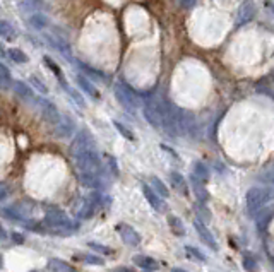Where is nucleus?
I'll use <instances>...</instances> for the list:
<instances>
[{"instance_id": "f257e3e1", "label": "nucleus", "mask_w": 274, "mask_h": 272, "mask_svg": "<svg viewBox=\"0 0 274 272\" xmlns=\"http://www.w3.org/2000/svg\"><path fill=\"white\" fill-rule=\"evenodd\" d=\"M70 156L75 159V165H77L79 171L101 173V170H103L100 154H98L96 147H94V146L83 147V149H79V151L72 153Z\"/></svg>"}, {"instance_id": "f03ea898", "label": "nucleus", "mask_w": 274, "mask_h": 272, "mask_svg": "<svg viewBox=\"0 0 274 272\" xmlns=\"http://www.w3.org/2000/svg\"><path fill=\"white\" fill-rule=\"evenodd\" d=\"M45 224L48 228H51L53 231H57L60 236H69L70 233L74 231L75 224L69 219V216L64 213V210L57 209V207H50L45 214Z\"/></svg>"}, {"instance_id": "7ed1b4c3", "label": "nucleus", "mask_w": 274, "mask_h": 272, "mask_svg": "<svg viewBox=\"0 0 274 272\" xmlns=\"http://www.w3.org/2000/svg\"><path fill=\"white\" fill-rule=\"evenodd\" d=\"M272 197H274V190L271 187H252V189L247 192V197H245V204H247L249 214L256 216L264 205H267V202Z\"/></svg>"}, {"instance_id": "20e7f679", "label": "nucleus", "mask_w": 274, "mask_h": 272, "mask_svg": "<svg viewBox=\"0 0 274 272\" xmlns=\"http://www.w3.org/2000/svg\"><path fill=\"white\" fill-rule=\"evenodd\" d=\"M113 91H115L117 101H119L127 111L134 113V111L137 110V98L134 95V91H132L129 86L122 84V82H117L115 87H113Z\"/></svg>"}, {"instance_id": "39448f33", "label": "nucleus", "mask_w": 274, "mask_h": 272, "mask_svg": "<svg viewBox=\"0 0 274 272\" xmlns=\"http://www.w3.org/2000/svg\"><path fill=\"white\" fill-rule=\"evenodd\" d=\"M38 106H40V111H41V116L50 122L51 125H57L60 122V118H62V115L59 113V110H57V106L53 105L51 101H48L46 98H38L36 100Z\"/></svg>"}, {"instance_id": "423d86ee", "label": "nucleus", "mask_w": 274, "mask_h": 272, "mask_svg": "<svg viewBox=\"0 0 274 272\" xmlns=\"http://www.w3.org/2000/svg\"><path fill=\"white\" fill-rule=\"evenodd\" d=\"M117 231H119L122 241L129 247H139L141 245V234L135 231L130 224H125V223H120L117 224Z\"/></svg>"}, {"instance_id": "0eeeda50", "label": "nucleus", "mask_w": 274, "mask_h": 272, "mask_svg": "<svg viewBox=\"0 0 274 272\" xmlns=\"http://www.w3.org/2000/svg\"><path fill=\"white\" fill-rule=\"evenodd\" d=\"M257 14V7L256 4L252 2V0H245L242 6L238 7V12H237V22H235V26L240 27L243 24H247L254 19V16Z\"/></svg>"}, {"instance_id": "6e6552de", "label": "nucleus", "mask_w": 274, "mask_h": 272, "mask_svg": "<svg viewBox=\"0 0 274 272\" xmlns=\"http://www.w3.org/2000/svg\"><path fill=\"white\" fill-rule=\"evenodd\" d=\"M0 214L6 216V218H9V219H12V221L24 223V221H28L30 209L21 207V204H16V205H9V207H2V209H0Z\"/></svg>"}, {"instance_id": "1a4fd4ad", "label": "nucleus", "mask_w": 274, "mask_h": 272, "mask_svg": "<svg viewBox=\"0 0 274 272\" xmlns=\"http://www.w3.org/2000/svg\"><path fill=\"white\" fill-rule=\"evenodd\" d=\"M194 228H196L197 234H199V238L202 241L206 243L207 247L211 248L212 252H218V241L214 240V236H212V233L209 229L206 228V224L201 221V219H197V221H194Z\"/></svg>"}, {"instance_id": "9d476101", "label": "nucleus", "mask_w": 274, "mask_h": 272, "mask_svg": "<svg viewBox=\"0 0 274 272\" xmlns=\"http://www.w3.org/2000/svg\"><path fill=\"white\" fill-rule=\"evenodd\" d=\"M46 40L50 41V45L53 46L55 50H59L60 53L64 55L65 60H70V62H72L74 57H72V51H70V45L67 40L60 38L59 35H46Z\"/></svg>"}, {"instance_id": "9b49d317", "label": "nucleus", "mask_w": 274, "mask_h": 272, "mask_svg": "<svg viewBox=\"0 0 274 272\" xmlns=\"http://www.w3.org/2000/svg\"><path fill=\"white\" fill-rule=\"evenodd\" d=\"M74 129H75L74 120L69 118V116H62L59 124L55 125V134L59 135L60 139H70L74 134Z\"/></svg>"}, {"instance_id": "f8f14e48", "label": "nucleus", "mask_w": 274, "mask_h": 272, "mask_svg": "<svg viewBox=\"0 0 274 272\" xmlns=\"http://www.w3.org/2000/svg\"><path fill=\"white\" fill-rule=\"evenodd\" d=\"M143 194H144L146 200L149 202L151 207H153L154 210H158V213H161L163 210V197L146 184H143Z\"/></svg>"}, {"instance_id": "ddd939ff", "label": "nucleus", "mask_w": 274, "mask_h": 272, "mask_svg": "<svg viewBox=\"0 0 274 272\" xmlns=\"http://www.w3.org/2000/svg\"><path fill=\"white\" fill-rule=\"evenodd\" d=\"M190 187H192V190H194V195H196V199L199 200L201 204H206L207 202V199H209V194H207V190H206V187H204V182L199 180L196 175H190Z\"/></svg>"}, {"instance_id": "4468645a", "label": "nucleus", "mask_w": 274, "mask_h": 272, "mask_svg": "<svg viewBox=\"0 0 274 272\" xmlns=\"http://www.w3.org/2000/svg\"><path fill=\"white\" fill-rule=\"evenodd\" d=\"M75 81H77L79 87H81L88 96H91L93 100H100V91H98V89H96V86H94V84H93L91 79H88L86 76H83V74H77Z\"/></svg>"}, {"instance_id": "2eb2a0df", "label": "nucleus", "mask_w": 274, "mask_h": 272, "mask_svg": "<svg viewBox=\"0 0 274 272\" xmlns=\"http://www.w3.org/2000/svg\"><path fill=\"white\" fill-rule=\"evenodd\" d=\"M256 216H257V229L261 233H264L267 229L269 224H271V221L274 219V209L262 207Z\"/></svg>"}, {"instance_id": "dca6fc26", "label": "nucleus", "mask_w": 274, "mask_h": 272, "mask_svg": "<svg viewBox=\"0 0 274 272\" xmlns=\"http://www.w3.org/2000/svg\"><path fill=\"white\" fill-rule=\"evenodd\" d=\"M81 184L84 187H89V189H101V176L100 173H91V171H81Z\"/></svg>"}, {"instance_id": "f3484780", "label": "nucleus", "mask_w": 274, "mask_h": 272, "mask_svg": "<svg viewBox=\"0 0 274 272\" xmlns=\"http://www.w3.org/2000/svg\"><path fill=\"white\" fill-rule=\"evenodd\" d=\"M132 262H134L137 267L144 269V270H158L159 269L158 260L153 259V257H148V255H134Z\"/></svg>"}, {"instance_id": "a211bd4d", "label": "nucleus", "mask_w": 274, "mask_h": 272, "mask_svg": "<svg viewBox=\"0 0 274 272\" xmlns=\"http://www.w3.org/2000/svg\"><path fill=\"white\" fill-rule=\"evenodd\" d=\"M12 87H14V93H16V95L21 98V100H26V101H33V100H35L33 89L28 86L26 82H22V81H14Z\"/></svg>"}, {"instance_id": "6ab92c4d", "label": "nucleus", "mask_w": 274, "mask_h": 272, "mask_svg": "<svg viewBox=\"0 0 274 272\" xmlns=\"http://www.w3.org/2000/svg\"><path fill=\"white\" fill-rule=\"evenodd\" d=\"M170 182H172V185L180 192V195H188V185H187V180L183 178L180 173L177 171H172L170 173Z\"/></svg>"}, {"instance_id": "aec40b11", "label": "nucleus", "mask_w": 274, "mask_h": 272, "mask_svg": "<svg viewBox=\"0 0 274 272\" xmlns=\"http://www.w3.org/2000/svg\"><path fill=\"white\" fill-rule=\"evenodd\" d=\"M43 7H45L43 0H22V2L19 4V9H21V12H24L26 16H28V14L31 16L33 12L41 11Z\"/></svg>"}, {"instance_id": "412c9836", "label": "nucleus", "mask_w": 274, "mask_h": 272, "mask_svg": "<svg viewBox=\"0 0 274 272\" xmlns=\"http://www.w3.org/2000/svg\"><path fill=\"white\" fill-rule=\"evenodd\" d=\"M46 269L55 270V272H72V270H75L69 262H65L62 259H50L48 264H46Z\"/></svg>"}, {"instance_id": "4be33fe9", "label": "nucleus", "mask_w": 274, "mask_h": 272, "mask_svg": "<svg viewBox=\"0 0 274 272\" xmlns=\"http://www.w3.org/2000/svg\"><path fill=\"white\" fill-rule=\"evenodd\" d=\"M0 38L7 40V41H14L17 38V31L9 21H0Z\"/></svg>"}, {"instance_id": "5701e85b", "label": "nucleus", "mask_w": 274, "mask_h": 272, "mask_svg": "<svg viewBox=\"0 0 274 272\" xmlns=\"http://www.w3.org/2000/svg\"><path fill=\"white\" fill-rule=\"evenodd\" d=\"M168 226H170V231H172L175 236H183V234H185V226H183L180 218H177V216L173 214L168 216Z\"/></svg>"}, {"instance_id": "b1692460", "label": "nucleus", "mask_w": 274, "mask_h": 272, "mask_svg": "<svg viewBox=\"0 0 274 272\" xmlns=\"http://www.w3.org/2000/svg\"><path fill=\"white\" fill-rule=\"evenodd\" d=\"M30 24L35 27V29H45V27L48 26V17L40 11L33 12L30 16Z\"/></svg>"}, {"instance_id": "393cba45", "label": "nucleus", "mask_w": 274, "mask_h": 272, "mask_svg": "<svg viewBox=\"0 0 274 272\" xmlns=\"http://www.w3.org/2000/svg\"><path fill=\"white\" fill-rule=\"evenodd\" d=\"M192 173L199 178V180L204 182V184L209 180V168H207L204 163H201V161H196L192 165Z\"/></svg>"}, {"instance_id": "a878e982", "label": "nucleus", "mask_w": 274, "mask_h": 272, "mask_svg": "<svg viewBox=\"0 0 274 272\" xmlns=\"http://www.w3.org/2000/svg\"><path fill=\"white\" fill-rule=\"evenodd\" d=\"M43 62H45V65H46V67H48V69L51 70V72L55 74V77L59 79V81H60V84H62V87H64L65 84H67V82H65V79H64V74H62V69H60V65L57 64L55 60H51L50 57H45V58H43Z\"/></svg>"}, {"instance_id": "bb28decb", "label": "nucleus", "mask_w": 274, "mask_h": 272, "mask_svg": "<svg viewBox=\"0 0 274 272\" xmlns=\"http://www.w3.org/2000/svg\"><path fill=\"white\" fill-rule=\"evenodd\" d=\"M12 76H11V70H9L6 65L0 64V87L2 89H9L12 87Z\"/></svg>"}, {"instance_id": "cd10ccee", "label": "nucleus", "mask_w": 274, "mask_h": 272, "mask_svg": "<svg viewBox=\"0 0 274 272\" xmlns=\"http://www.w3.org/2000/svg\"><path fill=\"white\" fill-rule=\"evenodd\" d=\"M7 55H9V58H11L12 62H16V64H26L28 62V55L22 50H19V48H9Z\"/></svg>"}, {"instance_id": "c85d7f7f", "label": "nucleus", "mask_w": 274, "mask_h": 272, "mask_svg": "<svg viewBox=\"0 0 274 272\" xmlns=\"http://www.w3.org/2000/svg\"><path fill=\"white\" fill-rule=\"evenodd\" d=\"M151 185H153V189L158 192L159 195L163 197V199H167V197L170 195V192H168V187L163 184V180H159L158 176H153L151 178Z\"/></svg>"}, {"instance_id": "c756f323", "label": "nucleus", "mask_w": 274, "mask_h": 272, "mask_svg": "<svg viewBox=\"0 0 274 272\" xmlns=\"http://www.w3.org/2000/svg\"><path fill=\"white\" fill-rule=\"evenodd\" d=\"M79 67H81V70H83L84 74H86V76L93 77V79H96V81H106V76H105V74L98 72V70H94L93 67H89V65L79 62Z\"/></svg>"}, {"instance_id": "7c9ffc66", "label": "nucleus", "mask_w": 274, "mask_h": 272, "mask_svg": "<svg viewBox=\"0 0 274 272\" xmlns=\"http://www.w3.org/2000/svg\"><path fill=\"white\" fill-rule=\"evenodd\" d=\"M113 125H115V129L119 130L120 135H122V137H124V139H127V140H135L134 132H132L130 129H127V127H125L124 124H120V122H113Z\"/></svg>"}, {"instance_id": "2f4dec72", "label": "nucleus", "mask_w": 274, "mask_h": 272, "mask_svg": "<svg viewBox=\"0 0 274 272\" xmlns=\"http://www.w3.org/2000/svg\"><path fill=\"white\" fill-rule=\"evenodd\" d=\"M185 252L192 257V259H196V260H199V262H206V255L199 250V248L187 245V247H185Z\"/></svg>"}, {"instance_id": "473e14b6", "label": "nucleus", "mask_w": 274, "mask_h": 272, "mask_svg": "<svg viewBox=\"0 0 274 272\" xmlns=\"http://www.w3.org/2000/svg\"><path fill=\"white\" fill-rule=\"evenodd\" d=\"M243 269L245 270H256L257 269L256 257L250 255V253H245V255H243Z\"/></svg>"}, {"instance_id": "72a5a7b5", "label": "nucleus", "mask_w": 274, "mask_h": 272, "mask_svg": "<svg viewBox=\"0 0 274 272\" xmlns=\"http://www.w3.org/2000/svg\"><path fill=\"white\" fill-rule=\"evenodd\" d=\"M83 260L86 262V264H91V265H103V264H105V260H103L101 257L91 255V253H84Z\"/></svg>"}, {"instance_id": "f704fd0d", "label": "nucleus", "mask_w": 274, "mask_h": 272, "mask_svg": "<svg viewBox=\"0 0 274 272\" xmlns=\"http://www.w3.org/2000/svg\"><path fill=\"white\" fill-rule=\"evenodd\" d=\"M259 180L262 182V184H267V185H274V166L271 168V170L264 171L259 175Z\"/></svg>"}, {"instance_id": "c9c22d12", "label": "nucleus", "mask_w": 274, "mask_h": 272, "mask_svg": "<svg viewBox=\"0 0 274 272\" xmlns=\"http://www.w3.org/2000/svg\"><path fill=\"white\" fill-rule=\"evenodd\" d=\"M88 247H91L94 252L105 253V255H112V253H113V250H110V248H108V247L100 245V243H94V241H89V243H88Z\"/></svg>"}, {"instance_id": "e433bc0d", "label": "nucleus", "mask_w": 274, "mask_h": 272, "mask_svg": "<svg viewBox=\"0 0 274 272\" xmlns=\"http://www.w3.org/2000/svg\"><path fill=\"white\" fill-rule=\"evenodd\" d=\"M64 89L69 93L70 96H72V100H74L75 103H77L79 106H84V101H83V98H81V95H79V93H75L72 87H69V86H67V84H65V86H64Z\"/></svg>"}, {"instance_id": "4c0bfd02", "label": "nucleus", "mask_w": 274, "mask_h": 272, "mask_svg": "<svg viewBox=\"0 0 274 272\" xmlns=\"http://www.w3.org/2000/svg\"><path fill=\"white\" fill-rule=\"evenodd\" d=\"M30 82L35 84V87H36V89H40V91L43 93V95H46V93H48V87L45 86V82H43V81H40V79H38L36 76L30 77Z\"/></svg>"}, {"instance_id": "58836bf2", "label": "nucleus", "mask_w": 274, "mask_h": 272, "mask_svg": "<svg viewBox=\"0 0 274 272\" xmlns=\"http://www.w3.org/2000/svg\"><path fill=\"white\" fill-rule=\"evenodd\" d=\"M197 4V0H180V6L183 9H192Z\"/></svg>"}, {"instance_id": "ea45409f", "label": "nucleus", "mask_w": 274, "mask_h": 272, "mask_svg": "<svg viewBox=\"0 0 274 272\" xmlns=\"http://www.w3.org/2000/svg\"><path fill=\"white\" fill-rule=\"evenodd\" d=\"M7 197H9V189L6 185H0V200L7 199Z\"/></svg>"}, {"instance_id": "a19ab883", "label": "nucleus", "mask_w": 274, "mask_h": 272, "mask_svg": "<svg viewBox=\"0 0 274 272\" xmlns=\"http://www.w3.org/2000/svg\"><path fill=\"white\" fill-rule=\"evenodd\" d=\"M12 240L16 241V243H22V236H21V233H12Z\"/></svg>"}, {"instance_id": "79ce46f5", "label": "nucleus", "mask_w": 274, "mask_h": 272, "mask_svg": "<svg viewBox=\"0 0 274 272\" xmlns=\"http://www.w3.org/2000/svg\"><path fill=\"white\" fill-rule=\"evenodd\" d=\"M6 238H7V231L4 229L2 224H0V240H6Z\"/></svg>"}, {"instance_id": "37998d69", "label": "nucleus", "mask_w": 274, "mask_h": 272, "mask_svg": "<svg viewBox=\"0 0 274 272\" xmlns=\"http://www.w3.org/2000/svg\"><path fill=\"white\" fill-rule=\"evenodd\" d=\"M117 270H124V272H130L132 269H129V267H119Z\"/></svg>"}, {"instance_id": "c03bdc74", "label": "nucleus", "mask_w": 274, "mask_h": 272, "mask_svg": "<svg viewBox=\"0 0 274 272\" xmlns=\"http://www.w3.org/2000/svg\"><path fill=\"white\" fill-rule=\"evenodd\" d=\"M2 267H4V255L0 253V269H2Z\"/></svg>"}, {"instance_id": "a18cd8bd", "label": "nucleus", "mask_w": 274, "mask_h": 272, "mask_svg": "<svg viewBox=\"0 0 274 272\" xmlns=\"http://www.w3.org/2000/svg\"><path fill=\"white\" fill-rule=\"evenodd\" d=\"M269 9H271V11H272V14H274V6H272V4H269Z\"/></svg>"}]
</instances>
